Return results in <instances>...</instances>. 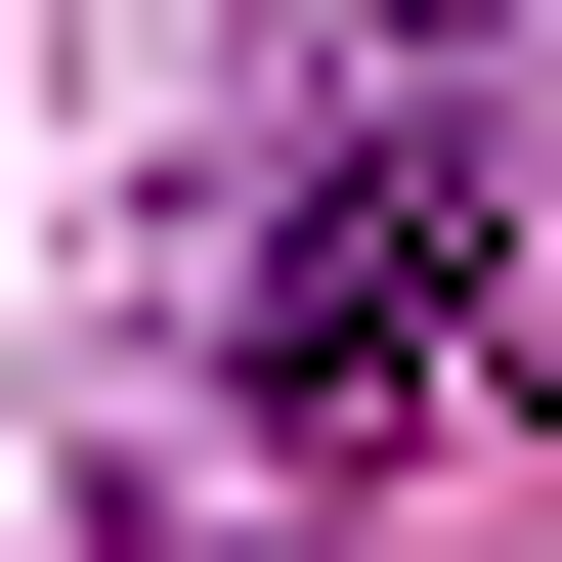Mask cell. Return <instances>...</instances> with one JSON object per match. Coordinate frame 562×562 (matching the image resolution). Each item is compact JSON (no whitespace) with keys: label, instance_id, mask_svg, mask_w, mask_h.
I'll return each mask as SVG.
<instances>
[{"label":"cell","instance_id":"cell-1","mask_svg":"<svg viewBox=\"0 0 562 562\" xmlns=\"http://www.w3.org/2000/svg\"><path fill=\"white\" fill-rule=\"evenodd\" d=\"M476 347H519V0H347L260 87V173H216V432L390 476Z\"/></svg>","mask_w":562,"mask_h":562}]
</instances>
